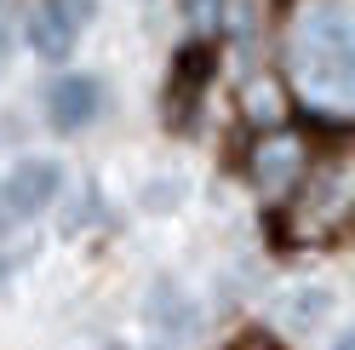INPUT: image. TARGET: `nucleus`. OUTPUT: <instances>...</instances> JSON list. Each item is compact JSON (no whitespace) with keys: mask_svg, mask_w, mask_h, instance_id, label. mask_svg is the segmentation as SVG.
Masks as SVG:
<instances>
[{"mask_svg":"<svg viewBox=\"0 0 355 350\" xmlns=\"http://www.w3.org/2000/svg\"><path fill=\"white\" fill-rule=\"evenodd\" d=\"M189 24L195 29H218L224 24V0H189Z\"/></svg>","mask_w":355,"mask_h":350,"instance_id":"nucleus-8","label":"nucleus"},{"mask_svg":"<svg viewBox=\"0 0 355 350\" xmlns=\"http://www.w3.org/2000/svg\"><path fill=\"white\" fill-rule=\"evenodd\" d=\"M286 75L309 109H355V0H304L293 12Z\"/></svg>","mask_w":355,"mask_h":350,"instance_id":"nucleus-1","label":"nucleus"},{"mask_svg":"<svg viewBox=\"0 0 355 350\" xmlns=\"http://www.w3.org/2000/svg\"><path fill=\"white\" fill-rule=\"evenodd\" d=\"M344 230H355V138L332 144L321 161H309V172L286 195V212H281V235L298 247L332 242Z\"/></svg>","mask_w":355,"mask_h":350,"instance_id":"nucleus-2","label":"nucleus"},{"mask_svg":"<svg viewBox=\"0 0 355 350\" xmlns=\"http://www.w3.org/2000/svg\"><path fill=\"white\" fill-rule=\"evenodd\" d=\"M58 184H63V167L58 161H24V167H12L6 178H0V218L17 224V218L46 212Z\"/></svg>","mask_w":355,"mask_h":350,"instance_id":"nucleus-4","label":"nucleus"},{"mask_svg":"<svg viewBox=\"0 0 355 350\" xmlns=\"http://www.w3.org/2000/svg\"><path fill=\"white\" fill-rule=\"evenodd\" d=\"M235 350H281V344H275V339H263V333H252V339H241Z\"/></svg>","mask_w":355,"mask_h":350,"instance_id":"nucleus-9","label":"nucleus"},{"mask_svg":"<svg viewBox=\"0 0 355 350\" xmlns=\"http://www.w3.org/2000/svg\"><path fill=\"white\" fill-rule=\"evenodd\" d=\"M247 172L270 201H286L298 190V178L309 172V144L298 133H263L252 144V156H247Z\"/></svg>","mask_w":355,"mask_h":350,"instance_id":"nucleus-3","label":"nucleus"},{"mask_svg":"<svg viewBox=\"0 0 355 350\" xmlns=\"http://www.w3.org/2000/svg\"><path fill=\"white\" fill-rule=\"evenodd\" d=\"M207 69H212V58H207V47H189V52H184V63H178V81H172V103H178V115H184L189 103H201L195 92H201V81H207Z\"/></svg>","mask_w":355,"mask_h":350,"instance_id":"nucleus-7","label":"nucleus"},{"mask_svg":"<svg viewBox=\"0 0 355 350\" xmlns=\"http://www.w3.org/2000/svg\"><path fill=\"white\" fill-rule=\"evenodd\" d=\"M332 350H355V333H344V339H332Z\"/></svg>","mask_w":355,"mask_h":350,"instance_id":"nucleus-10","label":"nucleus"},{"mask_svg":"<svg viewBox=\"0 0 355 350\" xmlns=\"http://www.w3.org/2000/svg\"><path fill=\"white\" fill-rule=\"evenodd\" d=\"M98 109H103V86L92 75H63L46 92V121L58 133H80L86 121H98Z\"/></svg>","mask_w":355,"mask_h":350,"instance_id":"nucleus-6","label":"nucleus"},{"mask_svg":"<svg viewBox=\"0 0 355 350\" xmlns=\"http://www.w3.org/2000/svg\"><path fill=\"white\" fill-rule=\"evenodd\" d=\"M86 24H92V0H40L29 17V40L40 58H69Z\"/></svg>","mask_w":355,"mask_h":350,"instance_id":"nucleus-5","label":"nucleus"}]
</instances>
